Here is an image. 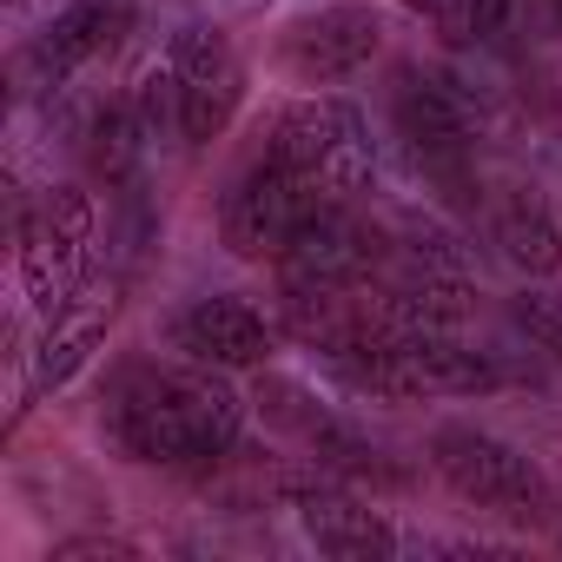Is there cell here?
<instances>
[{
  "label": "cell",
  "instance_id": "6da1fadb",
  "mask_svg": "<svg viewBox=\"0 0 562 562\" xmlns=\"http://www.w3.org/2000/svg\"><path fill=\"white\" fill-rule=\"evenodd\" d=\"M106 430L133 463L186 470V463H212L238 443L245 397L212 364H199V371H133L106 404Z\"/></svg>",
  "mask_w": 562,
  "mask_h": 562
},
{
  "label": "cell",
  "instance_id": "7a4b0ae2",
  "mask_svg": "<svg viewBox=\"0 0 562 562\" xmlns=\"http://www.w3.org/2000/svg\"><path fill=\"white\" fill-rule=\"evenodd\" d=\"M325 364L371 397H470L496 384V364L470 345H457L450 331H331Z\"/></svg>",
  "mask_w": 562,
  "mask_h": 562
},
{
  "label": "cell",
  "instance_id": "3957f363",
  "mask_svg": "<svg viewBox=\"0 0 562 562\" xmlns=\"http://www.w3.org/2000/svg\"><path fill=\"white\" fill-rule=\"evenodd\" d=\"M238 93H245V74H238L232 41L218 27L192 21L146 67V80H139V120H146V133H179L186 146H205L238 113Z\"/></svg>",
  "mask_w": 562,
  "mask_h": 562
},
{
  "label": "cell",
  "instance_id": "277c9868",
  "mask_svg": "<svg viewBox=\"0 0 562 562\" xmlns=\"http://www.w3.org/2000/svg\"><path fill=\"white\" fill-rule=\"evenodd\" d=\"M430 470L450 483L457 503L503 516V522H549L555 516V490L536 470V457H522L516 443L470 430V424H443L430 437Z\"/></svg>",
  "mask_w": 562,
  "mask_h": 562
},
{
  "label": "cell",
  "instance_id": "5b68a950",
  "mask_svg": "<svg viewBox=\"0 0 562 562\" xmlns=\"http://www.w3.org/2000/svg\"><path fill=\"white\" fill-rule=\"evenodd\" d=\"M278 166H292L312 192L325 199H351L371 186L378 159H371V126L351 100H331V93H312V100H292L271 126V146H265Z\"/></svg>",
  "mask_w": 562,
  "mask_h": 562
},
{
  "label": "cell",
  "instance_id": "8992f818",
  "mask_svg": "<svg viewBox=\"0 0 562 562\" xmlns=\"http://www.w3.org/2000/svg\"><path fill=\"white\" fill-rule=\"evenodd\" d=\"M87 258H93V199L80 186H54L41 212L21 225V285L41 318L80 292Z\"/></svg>",
  "mask_w": 562,
  "mask_h": 562
},
{
  "label": "cell",
  "instance_id": "52a82bcc",
  "mask_svg": "<svg viewBox=\"0 0 562 562\" xmlns=\"http://www.w3.org/2000/svg\"><path fill=\"white\" fill-rule=\"evenodd\" d=\"M318 205H325V192H312L292 166H278V159L265 153V159H251V166L225 186V199H218V232H225V245H232L238 258H278V251H285V238H292Z\"/></svg>",
  "mask_w": 562,
  "mask_h": 562
},
{
  "label": "cell",
  "instance_id": "ba28073f",
  "mask_svg": "<svg viewBox=\"0 0 562 562\" xmlns=\"http://www.w3.org/2000/svg\"><path fill=\"white\" fill-rule=\"evenodd\" d=\"M391 120H397V139L411 146V159L430 166V172H457L470 159V146H476L470 93H463V80H450L437 67H404L397 74Z\"/></svg>",
  "mask_w": 562,
  "mask_h": 562
},
{
  "label": "cell",
  "instance_id": "9c48e42d",
  "mask_svg": "<svg viewBox=\"0 0 562 562\" xmlns=\"http://www.w3.org/2000/svg\"><path fill=\"white\" fill-rule=\"evenodd\" d=\"M384 47V21L378 8H364V0H338V8H318L305 21L285 27V41H278V60H285V74L299 87H331V80H351L378 60Z\"/></svg>",
  "mask_w": 562,
  "mask_h": 562
},
{
  "label": "cell",
  "instance_id": "30bf717a",
  "mask_svg": "<svg viewBox=\"0 0 562 562\" xmlns=\"http://www.w3.org/2000/svg\"><path fill=\"white\" fill-rule=\"evenodd\" d=\"M371 258H378V232H371L345 199H325V205L285 238V251H278V271H285L299 292L331 299V292L358 285V278L371 271Z\"/></svg>",
  "mask_w": 562,
  "mask_h": 562
},
{
  "label": "cell",
  "instance_id": "8fae6325",
  "mask_svg": "<svg viewBox=\"0 0 562 562\" xmlns=\"http://www.w3.org/2000/svg\"><path fill=\"white\" fill-rule=\"evenodd\" d=\"M172 351L212 371H251L271 358V325L245 299H192L172 318Z\"/></svg>",
  "mask_w": 562,
  "mask_h": 562
},
{
  "label": "cell",
  "instance_id": "7c38bea8",
  "mask_svg": "<svg viewBox=\"0 0 562 562\" xmlns=\"http://www.w3.org/2000/svg\"><path fill=\"white\" fill-rule=\"evenodd\" d=\"M113 318H120V292H113V285H106V292H74L60 312H47V331L34 338V358H27V391L47 397V391L74 384L80 364H87V358L100 351V338L113 331Z\"/></svg>",
  "mask_w": 562,
  "mask_h": 562
},
{
  "label": "cell",
  "instance_id": "4fadbf2b",
  "mask_svg": "<svg viewBox=\"0 0 562 562\" xmlns=\"http://www.w3.org/2000/svg\"><path fill=\"white\" fill-rule=\"evenodd\" d=\"M292 509L305 522V536L325 549V555H345V562H371V555H391L397 549V529L384 522V509L331 490V483H292Z\"/></svg>",
  "mask_w": 562,
  "mask_h": 562
},
{
  "label": "cell",
  "instance_id": "5bb4252c",
  "mask_svg": "<svg viewBox=\"0 0 562 562\" xmlns=\"http://www.w3.org/2000/svg\"><path fill=\"white\" fill-rule=\"evenodd\" d=\"M126 21H133L126 0H74V8H60V14L47 21V34L34 41V74H41V80L80 74L93 54H106V47L126 34Z\"/></svg>",
  "mask_w": 562,
  "mask_h": 562
},
{
  "label": "cell",
  "instance_id": "9a60e30c",
  "mask_svg": "<svg viewBox=\"0 0 562 562\" xmlns=\"http://www.w3.org/2000/svg\"><path fill=\"white\" fill-rule=\"evenodd\" d=\"M496 245H503V258H509L516 271H529V278L562 271V225L549 218V205H542L536 192L503 199V212H496Z\"/></svg>",
  "mask_w": 562,
  "mask_h": 562
},
{
  "label": "cell",
  "instance_id": "2e32d148",
  "mask_svg": "<svg viewBox=\"0 0 562 562\" xmlns=\"http://www.w3.org/2000/svg\"><path fill=\"white\" fill-rule=\"evenodd\" d=\"M146 139H153V133H146V120H139L133 106H100L93 126H87V159H93V172H100L106 186H126Z\"/></svg>",
  "mask_w": 562,
  "mask_h": 562
},
{
  "label": "cell",
  "instance_id": "e0dca14e",
  "mask_svg": "<svg viewBox=\"0 0 562 562\" xmlns=\"http://www.w3.org/2000/svg\"><path fill=\"white\" fill-rule=\"evenodd\" d=\"M516 318H522V331H529L542 351H555V358H562V299H522V305H516Z\"/></svg>",
  "mask_w": 562,
  "mask_h": 562
},
{
  "label": "cell",
  "instance_id": "ac0fdd59",
  "mask_svg": "<svg viewBox=\"0 0 562 562\" xmlns=\"http://www.w3.org/2000/svg\"><path fill=\"white\" fill-rule=\"evenodd\" d=\"M93 555H106V562H133L139 549H133V542H113V536H67V542L47 549V562H93Z\"/></svg>",
  "mask_w": 562,
  "mask_h": 562
},
{
  "label": "cell",
  "instance_id": "d6986e66",
  "mask_svg": "<svg viewBox=\"0 0 562 562\" xmlns=\"http://www.w3.org/2000/svg\"><path fill=\"white\" fill-rule=\"evenodd\" d=\"M503 21H509V0H457V34L490 41V34H503Z\"/></svg>",
  "mask_w": 562,
  "mask_h": 562
},
{
  "label": "cell",
  "instance_id": "ffe728a7",
  "mask_svg": "<svg viewBox=\"0 0 562 562\" xmlns=\"http://www.w3.org/2000/svg\"><path fill=\"white\" fill-rule=\"evenodd\" d=\"M397 8H411V14H424L437 27H457V0H397Z\"/></svg>",
  "mask_w": 562,
  "mask_h": 562
},
{
  "label": "cell",
  "instance_id": "44dd1931",
  "mask_svg": "<svg viewBox=\"0 0 562 562\" xmlns=\"http://www.w3.org/2000/svg\"><path fill=\"white\" fill-rule=\"evenodd\" d=\"M555 549H562V529H555Z\"/></svg>",
  "mask_w": 562,
  "mask_h": 562
}]
</instances>
